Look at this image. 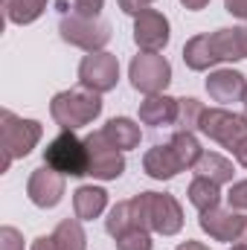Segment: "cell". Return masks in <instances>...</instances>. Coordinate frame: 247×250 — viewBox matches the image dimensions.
Masks as SVG:
<instances>
[{"instance_id": "obj_1", "label": "cell", "mask_w": 247, "mask_h": 250, "mask_svg": "<svg viewBox=\"0 0 247 250\" xmlns=\"http://www.w3.org/2000/svg\"><path fill=\"white\" fill-rule=\"evenodd\" d=\"M102 108H105L102 93H93V90L79 84V87H70V90H62L53 96L50 117L62 131H79V128L90 125L93 120H99Z\"/></svg>"}, {"instance_id": "obj_2", "label": "cell", "mask_w": 247, "mask_h": 250, "mask_svg": "<svg viewBox=\"0 0 247 250\" xmlns=\"http://www.w3.org/2000/svg\"><path fill=\"white\" fill-rule=\"evenodd\" d=\"M44 137V125L38 120H23L12 111H0V151H3V163H0V175L9 172V166L21 157H26Z\"/></svg>"}, {"instance_id": "obj_3", "label": "cell", "mask_w": 247, "mask_h": 250, "mask_svg": "<svg viewBox=\"0 0 247 250\" xmlns=\"http://www.w3.org/2000/svg\"><path fill=\"white\" fill-rule=\"evenodd\" d=\"M44 166L64 178H84L87 175V146L76 137V131H62L44 148Z\"/></svg>"}, {"instance_id": "obj_4", "label": "cell", "mask_w": 247, "mask_h": 250, "mask_svg": "<svg viewBox=\"0 0 247 250\" xmlns=\"http://www.w3.org/2000/svg\"><path fill=\"white\" fill-rule=\"evenodd\" d=\"M59 35L70 47H79L84 53H102L111 41V23L102 18H79L64 12L59 18Z\"/></svg>"}, {"instance_id": "obj_5", "label": "cell", "mask_w": 247, "mask_h": 250, "mask_svg": "<svg viewBox=\"0 0 247 250\" xmlns=\"http://www.w3.org/2000/svg\"><path fill=\"white\" fill-rule=\"evenodd\" d=\"M145 212V224L157 236H178L184 230V207L169 192H140L137 195Z\"/></svg>"}, {"instance_id": "obj_6", "label": "cell", "mask_w": 247, "mask_h": 250, "mask_svg": "<svg viewBox=\"0 0 247 250\" xmlns=\"http://www.w3.org/2000/svg\"><path fill=\"white\" fill-rule=\"evenodd\" d=\"M201 134L233 154L242 143H247V114L227 111L221 105L218 108H206L204 120H201Z\"/></svg>"}, {"instance_id": "obj_7", "label": "cell", "mask_w": 247, "mask_h": 250, "mask_svg": "<svg viewBox=\"0 0 247 250\" xmlns=\"http://www.w3.org/2000/svg\"><path fill=\"white\" fill-rule=\"evenodd\" d=\"M128 79L131 87L143 96L166 93V87L172 84V64L160 53H140L128 64Z\"/></svg>"}, {"instance_id": "obj_8", "label": "cell", "mask_w": 247, "mask_h": 250, "mask_svg": "<svg viewBox=\"0 0 247 250\" xmlns=\"http://www.w3.org/2000/svg\"><path fill=\"white\" fill-rule=\"evenodd\" d=\"M87 146V175L96 181H117L125 172V151L108 143L102 131H93L84 137Z\"/></svg>"}, {"instance_id": "obj_9", "label": "cell", "mask_w": 247, "mask_h": 250, "mask_svg": "<svg viewBox=\"0 0 247 250\" xmlns=\"http://www.w3.org/2000/svg\"><path fill=\"white\" fill-rule=\"evenodd\" d=\"M79 84L93 93H111L120 84V59L108 50L87 53L79 62Z\"/></svg>"}, {"instance_id": "obj_10", "label": "cell", "mask_w": 247, "mask_h": 250, "mask_svg": "<svg viewBox=\"0 0 247 250\" xmlns=\"http://www.w3.org/2000/svg\"><path fill=\"white\" fill-rule=\"evenodd\" d=\"M172 41L169 18L160 9H145L134 18V44L140 53H163Z\"/></svg>"}, {"instance_id": "obj_11", "label": "cell", "mask_w": 247, "mask_h": 250, "mask_svg": "<svg viewBox=\"0 0 247 250\" xmlns=\"http://www.w3.org/2000/svg\"><path fill=\"white\" fill-rule=\"evenodd\" d=\"M245 218L239 209H224V207H215V209H206V212H201V218H198V227L212 239V242H224V245H236L239 242V236H242V227H245Z\"/></svg>"}, {"instance_id": "obj_12", "label": "cell", "mask_w": 247, "mask_h": 250, "mask_svg": "<svg viewBox=\"0 0 247 250\" xmlns=\"http://www.w3.org/2000/svg\"><path fill=\"white\" fill-rule=\"evenodd\" d=\"M26 195L38 209H53L64 198V175L53 172L50 166H38L29 181H26Z\"/></svg>"}, {"instance_id": "obj_13", "label": "cell", "mask_w": 247, "mask_h": 250, "mask_svg": "<svg viewBox=\"0 0 247 250\" xmlns=\"http://www.w3.org/2000/svg\"><path fill=\"white\" fill-rule=\"evenodd\" d=\"M206 93L212 102H218L221 108L224 105H233V102H242L247 90V76L233 70V67H221V70H209L206 82H204Z\"/></svg>"}, {"instance_id": "obj_14", "label": "cell", "mask_w": 247, "mask_h": 250, "mask_svg": "<svg viewBox=\"0 0 247 250\" xmlns=\"http://www.w3.org/2000/svg\"><path fill=\"white\" fill-rule=\"evenodd\" d=\"M140 227L148 230V224H145V212H143V204H140L137 195L128 198V201L114 204L111 212H108V218H105V230H108L111 239L123 236V233H128V230H140Z\"/></svg>"}, {"instance_id": "obj_15", "label": "cell", "mask_w": 247, "mask_h": 250, "mask_svg": "<svg viewBox=\"0 0 247 250\" xmlns=\"http://www.w3.org/2000/svg\"><path fill=\"white\" fill-rule=\"evenodd\" d=\"M143 172L154 181H172L175 175L184 172V163L175 154L172 143H157L143 154Z\"/></svg>"}, {"instance_id": "obj_16", "label": "cell", "mask_w": 247, "mask_h": 250, "mask_svg": "<svg viewBox=\"0 0 247 250\" xmlns=\"http://www.w3.org/2000/svg\"><path fill=\"white\" fill-rule=\"evenodd\" d=\"M178 120V99L169 93H154L145 96L140 102V123L151 125V128H163V125H175Z\"/></svg>"}, {"instance_id": "obj_17", "label": "cell", "mask_w": 247, "mask_h": 250, "mask_svg": "<svg viewBox=\"0 0 247 250\" xmlns=\"http://www.w3.org/2000/svg\"><path fill=\"white\" fill-rule=\"evenodd\" d=\"M105 209H108V192L102 187L84 184V187H79L73 192V212H76V218L93 221V218H99Z\"/></svg>"}, {"instance_id": "obj_18", "label": "cell", "mask_w": 247, "mask_h": 250, "mask_svg": "<svg viewBox=\"0 0 247 250\" xmlns=\"http://www.w3.org/2000/svg\"><path fill=\"white\" fill-rule=\"evenodd\" d=\"M184 64L189 70H195V73H206L215 64H221L218 56H215V50H212V44H209V32L192 35L184 44Z\"/></svg>"}, {"instance_id": "obj_19", "label": "cell", "mask_w": 247, "mask_h": 250, "mask_svg": "<svg viewBox=\"0 0 247 250\" xmlns=\"http://www.w3.org/2000/svg\"><path fill=\"white\" fill-rule=\"evenodd\" d=\"M102 134H105L108 143L117 146L120 151H131V148H137L140 140H143V128L134 123L131 117H114V120H108L105 128H102Z\"/></svg>"}, {"instance_id": "obj_20", "label": "cell", "mask_w": 247, "mask_h": 250, "mask_svg": "<svg viewBox=\"0 0 247 250\" xmlns=\"http://www.w3.org/2000/svg\"><path fill=\"white\" fill-rule=\"evenodd\" d=\"M192 172H195V175H201V178L215 181L218 187H224V184H233L236 166H233V160H227V157H224V154H218V151H204V157L198 160V166H195Z\"/></svg>"}, {"instance_id": "obj_21", "label": "cell", "mask_w": 247, "mask_h": 250, "mask_svg": "<svg viewBox=\"0 0 247 250\" xmlns=\"http://www.w3.org/2000/svg\"><path fill=\"white\" fill-rule=\"evenodd\" d=\"M186 198H189V204H192L198 212H206V209L221 207V187H218L215 181H209V178L195 175V178L189 181V187H186Z\"/></svg>"}, {"instance_id": "obj_22", "label": "cell", "mask_w": 247, "mask_h": 250, "mask_svg": "<svg viewBox=\"0 0 247 250\" xmlns=\"http://www.w3.org/2000/svg\"><path fill=\"white\" fill-rule=\"evenodd\" d=\"M0 3H3V12H6V21L9 23L26 26V23H35L47 12V3L50 0H0Z\"/></svg>"}, {"instance_id": "obj_23", "label": "cell", "mask_w": 247, "mask_h": 250, "mask_svg": "<svg viewBox=\"0 0 247 250\" xmlns=\"http://www.w3.org/2000/svg\"><path fill=\"white\" fill-rule=\"evenodd\" d=\"M209 44L218 56V62H242L245 53H242V41H239V26H224V29H215L209 32Z\"/></svg>"}, {"instance_id": "obj_24", "label": "cell", "mask_w": 247, "mask_h": 250, "mask_svg": "<svg viewBox=\"0 0 247 250\" xmlns=\"http://www.w3.org/2000/svg\"><path fill=\"white\" fill-rule=\"evenodd\" d=\"M53 239L59 250H87V236H84V227H82V218H64L56 224L53 230Z\"/></svg>"}, {"instance_id": "obj_25", "label": "cell", "mask_w": 247, "mask_h": 250, "mask_svg": "<svg viewBox=\"0 0 247 250\" xmlns=\"http://www.w3.org/2000/svg\"><path fill=\"white\" fill-rule=\"evenodd\" d=\"M169 143H172L175 154L181 157L184 172H186V169H195V166H198V160L204 157V148H201V143H198V137H195L192 131H175Z\"/></svg>"}, {"instance_id": "obj_26", "label": "cell", "mask_w": 247, "mask_h": 250, "mask_svg": "<svg viewBox=\"0 0 247 250\" xmlns=\"http://www.w3.org/2000/svg\"><path fill=\"white\" fill-rule=\"evenodd\" d=\"M204 102L195 96H184L178 99V120H175V131H201V120H204Z\"/></svg>"}, {"instance_id": "obj_27", "label": "cell", "mask_w": 247, "mask_h": 250, "mask_svg": "<svg viewBox=\"0 0 247 250\" xmlns=\"http://www.w3.org/2000/svg\"><path fill=\"white\" fill-rule=\"evenodd\" d=\"M117 250H151L154 248V239H151V230H128L123 236L114 239Z\"/></svg>"}, {"instance_id": "obj_28", "label": "cell", "mask_w": 247, "mask_h": 250, "mask_svg": "<svg viewBox=\"0 0 247 250\" xmlns=\"http://www.w3.org/2000/svg\"><path fill=\"white\" fill-rule=\"evenodd\" d=\"M59 9L70 12V15H79V18H99L102 9H105V0H62Z\"/></svg>"}, {"instance_id": "obj_29", "label": "cell", "mask_w": 247, "mask_h": 250, "mask_svg": "<svg viewBox=\"0 0 247 250\" xmlns=\"http://www.w3.org/2000/svg\"><path fill=\"white\" fill-rule=\"evenodd\" d=\"M0 250H26L23 248V236H21L18 227H12V224L0 227Z\"/></svg>"}, {"instance_id": "obj_30", "label": "cell", "mask_w": 247, "mask_h": 250, "mask_svg": "<svg viewBox=\"0 0 247 250\" xmlns=\"http://www.w3.org/2000/svg\"><path fill=\"white\" fill-rule=\"evenodd\" d=\"M227 201H230L233 209H247V178L245 181H233V184H230Z\"/></svg>"}, {"instance_id": "obj_31", "label": "cell", "mask_w": 247, "mask_h": 250, "mask_svg": "<svg viewBox=\"0 0 247 250\" xmlns=\"http://www.w3.org/2000/svg\"><path fill=\"white\" fill-rule=\"evenodd\" d=\"M120 3V9H123L125 15H140V12H145V9H151V3H157V0H117Z\"/></svg>"}, {"instance_id": "obj_32", "label": "cell", "mask_w": 247, "mask_h": 250, "mask_svg": "<svg viewBox=\"0 0 247 250\" xmlns=\"http://www.w3.org/2000/svg\"><path fill=\"white\" fill-rule=\"evenodd\" d=\"M224 9H227L233 18H239V21L247 23V0H224Z\"/></svg>"}, {"instance_id": "obj_33", "label": "cell", "mask_w": 247, "mask_h": 250, "mask_svg": "<svg viewBox=\"0 0 247 250\" xmlns=\"http://www.w3.org/2000/svg\"><path fill=\"white\" fill-rule=\"evenodd\" d=\"M29 250H59V245H56V239H53V233H50V236H38V239L29 245Z\"/></svg>"}, {"instance_id": "obj_34", "label": "cell", "mask_w": 247, "mask_h": 250, "mask_svg": "<svg viewBox=\"0 0 247 250\" xmlns=\"http://www.w3.org/2000/svg\"><path fill=\"white\" fill-rule=\"evenodd\" d=\"M181 6L189 9V12H201V9H206V6H209V0H181Z\"/></svg>"}, {"instance_id": "obj_35", "label": "cell", "mask_w": 247, "mask_h": 250, "mask_svg": "<svg viewBox=\"0 0 247 250\" xmlns=\"http://www.w3.org/2000/svg\"><path fill=\"white\" fill-rule=\"evenodd\" d=\"M233 157H236V163H239L242 169H247V143H242V146L233 151Z\"/></svg>"}, {"instance_id": "obj_36", "label": "cell", "mask_w": 247, "mask_h": 250, "mask_svg": "<svg viewBox=\"0 0 247 250\" xmlns=\"http://www.w3.org/2000/svg\"><path fill=\"white\" fill-rule=\"evenodd\" d=\"M175 250H209V248H206L204 242H192V239H186V242H181Z\"/></svg>"}, {"instance_id": "obj_37", "label": "cell", "mask_w": 247, "mask_h": 250, "mask_svg": "<svg viewBox=\"0 0 247 250\" xmlns=\"http://www.w3.org/2000/svg\"><path fill=\"white\" fill-rule=\"evenodd\" d=\"M239 41H242V53H245V59H247V23L239 26Z\"/></svg>"}, {"instance_id": "obj_38", "label": "cell", "mask_w": 247, "mask_h": 250, "mask_svg": "<svg viewBox=\"0 0 247 250\" xmlns=\"http://www.w3.org/2000/svg\"><path fill=\"white\" fill-rule=\"evenodd\" d=\"M236 245H245L247 248V218H245V227H242V236H239V242Z\"/></svg>"}, {"instance_id": "obj_39", "label": "cell", "mask_w": 247, "mask_h": 250, "mask_svg": "<svg viewBox=\"0 0 247 250\" xmlns=\"http://www.w3.org/2000/svg\"><path fill=\"white\" fill-rule=\"evenodd\" d=\"M230 250H247V248H245V245H233Z\"/></svg>"}, {"instance_id": "obj_40", "label": "cell", "mask_w": 247, "mask_h": 250, "mask_svg": "<svg viewBox=\"0 0 247 250\" xmlns=\"http://www.w3.org/2000/svg\"><path fill=\"white\" fill-rule=\"evenodd\" d=\"M242 105H245V114H247V90H245V99H242Z\"/></svg>"}]
</instances>
